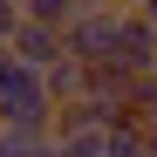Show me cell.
Segmentation results:
<instances>
[{
  "label": "cell",
  "mask_w": 157,
  "mask_h": 157,
  "mask_svg": "<svg viewBox=\"0 0 157 157\" xmlns=\"http://www.w3.org/2000/svg\"><path fill=\"white\" fill-rule=\"evenodd\" d=\"M137 14H144V21H157V0H137Z\"/></svg>",
  "instance_id": "10"
},
{
  "label": "cell",
  "mask_w": 157,
  "mask_h": 157,
  "mask_svg": "<svg viewBox=\"0 0 157 157\" xmlns=\"http://www.w3.org/2000/svg\"><path fill=\"white\" fill-rule=\"evenodd\" d=\"M130 14V7H123ZM123 14H82L68 28V55L82 68H116V48H123Z\"/></svg>",
  "instance_id": "2"
},
{
  "label": "cell",
  "mask_w": 157,
  "mask_h": 157,
  "mask_svg": "<svg viewBox=\"0 0 157 157\" xmlns=\"http://www.w3.org/2000/svg\"><path fill=\"white\" fill-rule=\"evenodd\" d=\"M0 157H14V130L7 123H0Z\"/></svg>",
  "instance_id": "9"
},
{
  "label": "cell",
  "mask_w": 157,
  "mask_h": 157,
  "mask_svg": "<svg viewBox=\"0 0 157 157\" xmlns=\"http://www.w3.org/2000/svg\"><path fill=\"white\" fill-rule=\"evenodd\" d=\"M109 157H150V130H144V123L109 130Z\"/></svg>",
  "instance_id": "6"
},
{
  "label": "cell",
  "mask_w": 157,
  "mask_h": 157,
  "mask_svg": "<svg viewBox=\"0 0 157 157\" xmlns=\"http://www.w3.org/2000/svg\"><path fill=\"white\" fill-rule=\"evenodd\" d=\"M55 96H48V75L14 62L7 48H0V123L21 130V137H41V130H55Z\"/></svg>",
  "instance_id": "1"
},
{
  "label": "cell",
  "mask_w": 157,
  "mask_h": 157,
  "mask_svg": "<svg viewBox=\"0 0 157 157\" xmlns=\"http://www.w3.org/2000/svg\"><path fill=\"white\" fill-rule=\"evenodd\" d=\"M21 21H28V14H21V0H0V48H14Z\"/></svg>",
  "instance_id": "7"
},
{
  "label": "cell",
  "mask_w": 157,
  "mask_h": 157,
  "mask_svg": "<svg viewBox=\"0 0 157 157\" xmlns=\"http://www.w3.org/2000/svg\"><path fill=\"white\" fill-rule=\"evenodd\" d=\"M116 68H130V75H157V21H144L137 7L123 14V48H116Z\"/></svg>",
  "instance_id": "4"
},
{
  "label": "cell",
  "mask_w": 157,
  "mask_h": 157,
  "mask_svg": "<svg viewBox=\"0 0 157 157\" xmlns=\"http://www.w3.org/2000/svg\"><path fill=\"white\" fill-rule=\"evenodd\" d=\"M89 14H123V0H89Z\"/></svg>",
  "instance_id": "8"
},
{
  "label": "cell",
  "mask_w": 157,
  "mask_h": 157,
  "mask_svg": "<svg viewBox=\"0 0 157 157\" xmlns=\"http://www.w3.org/2000/svg\"><path fill=\"white\" fill-rule=\"evenodd\" d=\"M21 14H28V21H41V28H75V21H82L89 14V0H21Z\"/></svg>",
  "instance_id": "5"
},
{
  "label": "cell",
  "mask_w": 157,
  "mask_h": 157,
  "mask_svg": "<svg viewBox=\"0 0 157 157\" xmlns=\"http://www.w3.org/2000/svg\"><path fill=\"white\" fill-rule=\"evenodd\" d=\"M7 55L48 75V68H62V62H68V34H62V28H41V21H21V34H14Z\"/></svg>",
  "instance_id": "3"
}]
</instances>
